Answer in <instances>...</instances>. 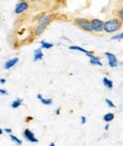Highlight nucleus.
<instances>
[{"mask_svg":"<svg viewBox=\"0 0 123 146\" xmlns=\"http://www.w3.org/2000/svg\"><path fill=\"white\" fill-rule=\"evenodd\" d=\"M123 24L118 17L109 19L104 22V31L107 33H114L118 31L122 28Z\"/></svg>","mask_w":123,"mask_h":146,"instance_id":"obj_1","label":"nucleus"},{"mask_svg":"<svg viewBox=\"0 0 123 146\" xmlns=\"http://www.w3.org/2000/svg\"><path fill=\"white\" fill-rule=\"evenodd\" d=\"M73 24L79 29L83 30L86 33H93L91 27V20L87 18H83V17H78L73 20Z\"/></svg>","mask_w":123,"mask_h":146,"instance_id":"obj_2","label":"nucleus"},{"mask_svg":"<svg viewBox=\"0 0 123 146\" xmlns=\"http://www.w3.org/2000/svg\"><path fill=\"white\" fill-rule=\"evenodd\" d=\"M91 27L93 33H101L104 31V22L101 19L93 18L91 19Z\"/></svg>","mask_w":123,"mask_h":146,"instance_id":"obj_3","label":"nucleus"},{"mask_svg":"<svg viewBox=\"0 0 123 146\" xmlns=\"http://www.w3.org/2000/svg\"><path fill=\"white\" fill-rule=\"evenodd\" d=\"M30 8V3L26 0H22L19 3L16 4L15 10H14V13L16 14H21L22 13H24L25 11H27L28 9Z\"/></svg>","mask_w":123,"mask_h":146,"instance_id":"obj_4","label":"nucleus"},{"mask_svg":"<svg viewBox=\"0 0 123 146\" xmlns=\"http://www.w3.org/2000/svg\"><path fill=\"white\" fill-rule=\"evenodd\" d=\"M105 56H106L107 60H108V64L111 68H116L118 66V59H116V55L111 53V52H106L105 53Z\"/></svg>","mask_w":123,"mask_h":146,"instance_id":"obj_5","label":"nucleus"},{"mask_svg":"<svg viewBox=\"0 0 123 146\" xmlns=\"http://www.w3.org/2000/svg\"><path fill=\"white\" fill-rule=\"evenodd\" d=\"M52 21V16L49 14H43L41 15V17L38 19V24L42 25V26H48L50 24V22Z\"/></svg>","mask_w":123,"mask_h":146,"instance_id":"obj_6","label":"nucleus"},{"mask_svg":"<svg viewBox=\"0 0 123 146\" xmlns=\"http://www.w3.org/2000/svg\"><path fill=\"white\" fill-rule=\"evenodd\" d=\"M24 137H25V139H28V141H30V142H38L39 141H38V139L35 138V135L33 134V132H32L31 130H30L28 128H27V129H25L24 131Z\"/></svg>","mask_w":123,"mask_h":146,"instance_id":"obj_7","label":"nucleus"},{"mask_svg":"<svg viewBox=\"0 0 123 146\" xmlns=\"http://www.w3.org/2000/svg\"><path fill=\"white\" fill-rule=\"evenodd\" d=\"M18 61H19V58H17V57L11 58V59L8 60L7 62L5 63V65H4V68H5V69H7V70H9V69H10V68H13V66H15L16 64L18 63Z\"/></svg>","mask_w":123,"mask_h":146,"instance_id":"obj_8","label":"nucleus"},{"mask_svg":"<svg viewBox=\"0 0 123 146\" xmlns=\"http://www.w3.org/2000/svg\"><path fill=\"white\" fill-rule=\"evenodd\" d=\"M46 30V26H42V25H38L36 28L34 29V34L36 36H40L45 33V31Z\"/></svg>","mask_w":123,"mask_h":146,"instance_id":"obj_9","label":"nucleus"},{"mask_svg":"<svg viewBox=\"0 0 123 146\" xmlns=\"http://www.w3.org/2000/svg\"><path fill=\"white\" fill-rule=\"evenodd\" d=\"M43 58H44V53H43L42 49H41V48L35 49V50H34V58H33V60L35 61V62L42 60Z\"/></svg>","mask_w":123,"mask_h":146,"instance_id":"obj_10","label":"nucleus"},{"mask_svg":"<svg viewBox=\"0 0 123 146\" xmlns=\"http://www.w3.org/2000/svg\"><path fill=\"white\" fill-rule=\"evenodd\" d=\"M102 83H103V86H106L107 88L109 89H112L113 88V82L110 80V79H108L107 77H104L103 79H102Z\"/></svg>","mask_w":123,"mask_h":146,"instance_id":"obj_11","label":"nucleus"},{"mask_svg":"<svg viewBox=\"0 0 123 146\" xmlns=\"http://www.w3.org/2000/svg\"><path fill=\"white\" fill-rule=\"evenodd\" d=\"M69 49H71V50H78V51L83 52V53H85V54H87V53H92L91 51L86 50V49L81 48V46H69Z\"/></svg>","mask_w":123,"mask_h":146,"instance_id":"obj_12","label":"nucleus"},{"mask_svg":"<svg viewBox=\"0 0 123 146\" xmlns=\"http://www.w3.org/2000/svg\"><path fill=\"white\" fill-rule=\"evenodd\" d=\"M114 118H115V115H114L113 113L109 112V113H106V114H105V115L103 116V121H106L107 123H109L110 121H113Z\"/></svg>","mask_w":123,"mask_h":146,"instance_id":"obj_13","label":"nucleus"},{"mask_svg":"<svg viewBox=\"0 0 123 146\" xmlns=\"http://www.w3.org/2000/svg\"><path fill=\"white\" fill-rule=\"evenodd\" d=\"M22 103H23V100H22V99H16L15 101H13V103H11V106L13 107V108L16 109V108H18L19 106H22Z\"/></svg>","mask_w":123,"mask_h":146,"instance_id":"obj_14","label":"nucleus"},{"mask_svg":"<svg viewBox=\"0 0 123 146\" xmlns=\"http://www.w3.org/2000/svg\"><path fill=\"white\" fill-rule=\"evenodd\" d=\"M53 46H54L53 43H48V42H46V41H42V42H41V48H45V49L51 48Z\"/></svg>","mask_w":123,"mask_h":146,"instance_id":"obj_15","label":"nucleus"},{"mask_svg":"<svg viewBox=\"0 0 123 146\" xmlns=\"http://www.w3.org/2000/svg\"><path fill=\"white\" fill-rule=\"evenodd\" d=\"M10 139L13 141V142H15V143L17 145H22V141L21 139H19L17 137H15L14 135H13V134H10Z\"/></svg>","mask_w":123,"mask_h":146,"instance_id":"obj_16","label":"nucleus"},{"mask_svg":"<svg viewBox=\"0 0 123 146\" xmlns=\"http://www.w3.org/2000/svg\"><path fill=\"white\" fill-rule=\"evenodd\" d=\"M41 103H42L43 104H45V106H50V104H52V99L43 98L42 100H41Z\"/></svg>","mask_w":123,"mask_h":146,"instance_id":"obj_17","label":"nucleus"},{"mask_svg":"<svg viewBox=\"0 0 123 146\" xmlns=\"http://www.w3.org/2000/svg\"><path fill=\"white\" fill-rule=\"evenodd\" d=\"M85 55L89 58L90 60H93V61H101V58H99V56H95V55H93V53H87Z\"/></svg>","mask_w":123,"mask_h":146,"instance_id":"obj_18","label":"nucleus"},{"mask_svg":"<svg viewBox=\"0 0 123 146\" xmlns=\"http://www.w3.org/2000/svg\"><path fill=\"white\" fill-rule=\"evenodd\" d=\"M116 17L120 20L121 21V23L123 24V8H121V9H119L118 10V14H116Z\"/></svg>","mask_w":123,"mask_h":146,"instance_id":"obj_19","label":"nucleus"},{"mask_svg":"<svg viewBox=\"0 0 123 146\" xmlns=\"http://www.w3.org/2000/svg\"><path fill=\"white\" fill-rule=\"evenodd\" d=\"M105 103L107 104V106L109 107H112V108H115V107H116V104H114L113 102L110 100V99H106V100H105Z\"/></svg>","mask_w":123,"mask_h":146,"instance_id":"obj_20","label":"nucleus"},{"mask_svg":"<svg viewBox=\"0 0 123 146\" xmlns=\"http://www.w3.org/2000/svg\"><path fill=\"white\" fill-rule=\"evenodd\" d=\"M111 39L112 40H121V39H123V33L118 34V35H114Z\"/></svg>","mask_w":123,"mask_h":146,"instance_id":"obj_21","label":"nucleus"},{"mask_svg":"<svg viewBox=\"0 0 123 146\" xmlns=\"http://www.w3.org/2000/svg\"><path fill=\"white\" fill-rule=\"evenodd\" d=\"M90 64H92V65H95V66H102V63L101 62V61H93V60H90Z\"/></svg>","mask_w":123,"mask_h":146,"instance_id":"obj_22","label":"nucleus"},{"mask_svg":"<svg viewBox=\"0 0 123 146\" xmlns=\"http://www.w3.org/2000/svg\"><path fill=\"white\" fill-rule=\"evenodd\" d=\"M81 124H84L86 122V117L85 116H81Z\"/></svg>","mask_w":123,"mask_h":146,"instance_id":"obj_23","label":"nucleus"},{"mask_svg":"<svg viewBox=\"0 0 123 146\" xmlns=\"http://www.w3.org/2000/svg\"><path fill=\"white\" fill-rule=\"evenodd\" d=\"M0 94H1V95H8V91H7V90L1 88V89H0Z\"/></svg>","mask_w":123,"mask_h":146,"instance_id":"obj_24","label":"nucleus"},{"mask_svg":"<svg viewBox=\"0 0 123 146\" xmlns=\"http://www.w3.org/2000/svg\"><path fill=\"white\" fill-rule=\"evenodd\" d=\"M5 132L8 134H11L13 133V130H11V128H5Z\"/></svg>","mask_w":123,"mask_h":146,"instance_id":"obj_25","label":"nucleus"},{"mask_svg":"<svg viewBox=\"0 0 123 146\" xmlns=\"http://www.w3.org/2000/svg\"><path fill=\"white\" fill-rule=\"evenodd\" d=\"M60 111H61V108H58V109H56V111H55V114H56V115H60Z\"/></svg>","mask_w":123,"mask_h":146,"instance_id":"obj_26","label":"nucleus"},{"mask_svg":"<svg viewBox=\"0 0 123 146\" xmlns=\"http://www.w3.org/2000/svg\"><path fill=\"white\" fill-rule=\"evenodd\" d=\"M0 83H1L2 84H6V79L1 78V80H0Z\"/></svg>","mask_w":123,"mask_h":146,"instance_id":"obj_27","label":"nucleus"},{"mask_svg":"<svg viewBox=\"0 0 123 146\" xmlns=\"http://www.w3.org/2000/svg\"><path fill=\"white\" fill-rule=\"evenodd\" d=\"M37 98L39 99L40 101L42 100V99H43V96H42V94H38V95H37Z\"/></svg>","mask_w":123,"mask_h":146,"instance_id":"obj_28","label":"nucleus"},{"mask_svg":"<svg viewBox=\"0 0 123 146\" xmlns=\"http://www.w3.org/2000/svg\"><path fill=\"white\" fill-rule=\"evenodd\" d=\"M109 126H110V125H109V123H107L106 125H105V127H104V130H108V129H109Z\"/></svg>","mask_w":123,"mask_h":146,"instance_id":"obj_29","label":"nucleus"},{"mask_svg":"<svg viewBox=\"0 0 123 146\" xmlns=\"http://www.w3.org/2000/svg\"><path fill=\"white\" fill-rule=\"evenodd\" d=\"M31 119H32V118H31V117H28V118H27V119H26V121H31Z\"/></svg>","mask_w":123,"mask_h":146,"instance_id":"obj_30","label":"nucleus"},{"mask_svg":"<svg viewBox=\"0 0 123 146\" xmlns=\"http://www.w3.org/2000/svg\"><path fill=\"white\" fill-rule=\"evenodd\" d=\"M3 133H4V130H3V129H0V135H3Z\"/></svg>","mask_w":123,"mask_h":146,"instance_id":"obj_31","label":"nucleus"},{"mask_svg":"<svg viewBox=\"0 0 123 146\" xmlns=\"http://www.w3.org/2000/svg\"><path fill=\"white\" fill-rule=\"evenodd\" d=\"M31 1H36V2H39V1H44V0H31Z\"/></svg>","mask_w":123,"mask_h":146,"instance_id":"obj_32","label":"nucleus"},{"mask_svg":"<svg viewBox=\"0 0 123 146\" xmlns=\"http://www.w3.org/2000/svg\"><path fill=\"white\" fill-rule=\"evenodd\" d=\"M49 146H56V145H55V143H54V142H51V143H50V145H49Z\"/></svg>","mask_w":123,"mask_h":146,"instance_id":"obj_33","label":"nucleus"}]
</instances>
